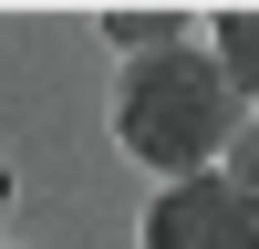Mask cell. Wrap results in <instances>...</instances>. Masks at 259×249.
Returning a JSON list of instances; mask_svg holds the SVG:
<instances>
[{
  "label": "cell",
  "instance_id": "obj_4",
  "mask_svg": "<svg viewBox=\"0 0 259 249\" xmlns=\"http://www.w3.org/2000/svg\"><path fill=\"white\" fill-rule=\"evenodd\" d=\"M104 42H114L124 62H156V52H177V42H197V31H187L177 11H114V21H104Z\"/></svg>",
  "mask_w": 259,
  "mask_h": 249
},
{
  "label": "cell",
  "instance_id": "obj_5",
  "mask_svg": "<svg viewBox=\"0 0 259 249\" xmlns=\"http://www.w3.org/2000/svg\"><path fill=\"white\" fill-rule=\"evenodd\" d=\"M228 177H239V187H249V197H259V114L239 124V145H228Z\"/></svg>",
  "mask_w": 259,
  "mask_h": 249
},
{
  "label": "cell",
  "instance_id": "obj_1",
  "mask_svg": "<svg viewBox=\"0 0 259 249\" xmlns=\"http://www.w3.org/2000/svg\"><path fill=\"white\" fill-rule=\"evenodd\" d=\"M239 83L218 73V52L207 42H177V52L156 62H124L114 83V135L135 166H166V187L177 177H218V156L239 145Z\"/></svg>",
  "mask_w": 259,
  "mask_h": 249
},
{
  "label": "cell",
  "instance_id": "obj_2",
  "mask_svg": "<svg viewBox=\"0 0 259 249\" xmlns=\"http://www.w3.org/2000/svg\"><path fill=\"white\" fill-rule=\"evenodd\" d=\"M145 249H259V197L239 177H177L145 208Z\"/></svg>",
  "mask_w": 259,
  "mask_h": 249
},
{
  "label": "cell",
  "instance_id": "obj_3",
  "mask_svg": "<svg viewBox=\"0 0 259 249\" xmlns=\"http://www.w3.org/2000/svg\"><path fill=\"white\" fill-rule=\"evenodd\" d=\"M207 52H218V73L239 83V104H259V11H218L207 21Z\"/></svg>",
  "mask_w": 259,
  "mask_h": 249
},
{
  "label": "cell",
  "instance_id": "obj_6",
  "mask_svg": "<svg viewBox=\"0 0 259 249\" xmlns=\"http://www.w3.org/2000/svg\"><path fill=\"white\" fill-rule=\"evenodd\" d=\"M0 218H11V166H0Z\"/></svg>",
  "mask_w": 259,
  "mask_h": 249
}]
</instances>
